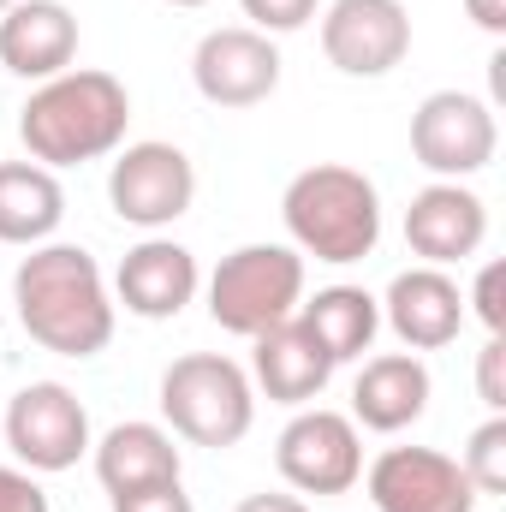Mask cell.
I'll return each instance as SVG.
<instances>
[{
  "mask_svg": "<svg viewBox=\"0 0 506 512\" xmlns=\"http://www.w3.org/2000/svg\"><path fill=\"white\" fill-rule=\"evenodd\" d=\"M12 304L18 328L54 352V358H96L114 340V292L84 245H30V256L12 274Z\"/></svg>",
  "mask_w": 506,
  "mask_h": 512,
  "instance_id": "cell-1",
  "label": "cell"
},
{
  "mask_svg": "<svg viewBox=\"0 0 506 512\" xmlns=\"http://www.w3.org/2000/svg\"><path fill=\"white\" fill-rule=\"evenodd\" d=\"M131 126V96L114 72L96 66H66L60 78L36 84L30 102L18 108V137L30 161L42 167H84L102 161L126 143Z\"/></svg>",
  "mask_w": 506,
  "mask_h": 512,
  "instance_id": "cell-2",
  "label": "cell"
},
{
  "mask_svg": "<svg viewBox=\"0 0 506 512\" xmlns=\"http://www.w3.org/2000/svg\"><path fill=\"white\" fill-rule=\"evenodd\" d=\"M280 221H286L298 256L346 268V262H364L381 245V191L358 167L316 161L286 185Z\"/></svg>",
  "mask_w": 506,
  "mask_h": 512,
  "instance_id": "cell-3",
  "label": "cell"
},
{
  "mask_svg": "<svg viewBox=\"0 0 506 512\" xmlns=\"http://www.w3.org/2000/svg\"><path fill=\"white\" fill-rule=\"evenodd\" d=\"M161 417L191 447H239L256 423L251 376L221 352H185L161 370Z\"/></svg>",
  "mask_w": 506,
  "mask_h": 512,
  "instance_id": "cell-4",
  "label": "cell"
},
{
  "mask_svg": "<svg viewBox=\"0 0 506 512\" xmlns=\"http://www.w3.org/2000/svg\"><path fill=\"white\" fill-rule=\"evenodd\" d=\"M304 304V256L292 245H239L209 274V316L221 334L256 340Z\"/></svg>",
  "mask_w": 506,
  "mask_h": 512,
  "instance_id": "cell-5",
  "label": "cell"
},
{
  "mask_svg": "<svg viewBox=\"0 0 506 512\" xmlns=\"http://www.w3.org/2000/svg\"><path fill=\"white\" fill-rule=\"evenodd\" d=\"M108 203L126 227H143V233H161L173 227L179 215H191L197 203V167L185 149L173 143H120L114 149V167H108Z\"/></svg>",
  "mask_w": 506,
  "mask_h": 512,
  "instance_id": "cell-6",
  "label": "cell"
},
{
  "mask_svg": "<svg viewBox=\"0 0 506 512\" xmlns=\"http://www.w3.org/2000/svg\"><path fill=\"white\" fill-rule=\"evenodd\" d=\"M6 447L24 471L54 477L72 471L96 441H90V411L66 382H30L6 405Z\"/></svg>",
  "mask_w": 506,
  "mask_h": 512,
  "instance_id": "cell-7",
  "label": "cell"
},
{
  "mask_svg": "<svg viewBox=\"0 0 506 512\" xmlns=\"http://www.w3.org/2000/svg\"><path fill=\"white\" fill-rule=\"evenodd\" d=\"M495 149H501L495 108L471 90H435L411 114V155L435 179H471L495 161Z\"/></svg>",
  "mask_w": 506,
  "mask_h": 512,
  "instance_id": "cell-8",
  "label": "cell"
},
{
  "mask_svg": "<svg viewBox=\"0 0 506 512\" xmlns=\"http://www.w3.org/2000/svg\"><path fill=\"white\" fill-rule=\"evenodd\" d=\"M274 465L298 495H346L364 477L358 423L328 405H298V417L274 441Z\"/></svg>",
  "mask_w": 506,
  "mask_h": 512,
  "instance_id": "cell-9",
  "label": "cell"
},
{
  "mask_svg": "<svg viewBox=\"0 0 506 512\" xmlns=\"http://www.w3.org/2000/svg\"><path fill=\"white\" fill-rule=\"evenodd\" d=\"M191 84L215 108H256L280 90V48L251 24H221L191 54Z\"/></svg>",
  "mask_w": 506,
  "mask_h": 512,
  "instance_id": "cell-10",
  "label": "cell"
},
{
  "mask_svg": "<svg viewBox=\"0 0 506 512\" xmlns=\"http://www.w3.org/2000/svg\"><path fill=\"white\" fill-rule=\"evenodd\" d=\"M322 54L346 78H387L411 54V12L399 0H334L322 12Z\"/></svg>",
  "mask_w": 506,
  "mask_h": 512,
  "instance_id": "cell-11",
  "label": "cell"
},
{
  "mask_svg": "<svg viewBox=\"0 0 506 512\" xmlns=\"http://www.w3.org/2000/svg\"><path fill=\"white\" fill-rule=\"evenodd\" d=\"M376 512H477V489L459 459L435 447H387L364 471Z\"/></svg>",
  "mask_w": 506,
  "mask_h": 512,
  "instance_id": "cell-12",
  "label": "cell"
},
{
  "mask_svg": "<svg viewBox=\"0 0 506 512\" xmlns=\"http://www.w3.org/2000/svg\"><path fill=\"white\" fill-rule=\"evenodd\" d=\"M483 239H489V203L465 179H435L405 209V245H411V256H423L429 268L471 262L483 251Z\"/></svg>",
  "mask_w": 506,
  "mask_h": 512,
  "instance_id": "cell-13",
  "label": "cell"
},
{
  "mask_svg": "<svg viewBox=\"0 0 506 512\" xmlns=\"http://www.w3.org/2000/svg\"><path fill=\"white\" fill-rule=\"evenodd\" d=\"M376 304H381V322L399 334L405 352H441L465 328V292H459V280L447 268H429V262L393 274L387 298H376Z\"/></svg>",
  "mask_w": 506,
  "mask_h": 512,
  "instance_id": "cell-14",
  "label": "cell"
},
{
  "mask_svg": "<svg viewBox=\"0 0 506 512\" xmlns=\"http://www.w3.org/2000/svg\"><path fill=\"white\" fill-rule=\"evenodd\" d=\"M203 286V268L197 256L185 251L179 239H143L131 245L120 274H114V298L126 304V316H143V322H173Z\"/></svg>",
  "mask_w": 506,
  "mask_h": 512,
  "instance_id": "cell-15",
  "label": "cell"
},
{
  "mask_svg": "<svg viewBox=\"0 0 506 512\" xmlns=\"http://www.w3.org/2000/svg\"><path fill=\"white\" fill-rule=\"evenodd\" d=\"M78 60V18L66 0H18L0 12V66L12 78L48 84Z\"/></svg>",
  "mask_w": 506,
  "mask_h": 512,
  "instance_id": "cell-16",
  "label": "cell"
},
{
  "mask_svg": "<svg viewBox=\"0 0 506 512\" xmlns=\"http://www.w3.org/2000/svg\"><path fill=\"white\" fill-rule=\"evenodd\" d=\"M251 387H262L274 405H310V399H322V387L334 382V358L316 346V334L298 322V316H286V322H274L268 334H256L251 340Z\"/></svg>",
  "mask_w": 506,
  "mask_h": 512,
  "instance_id": "cell-17",
  "label": "cell"
},
{
  "mask_svg": "<svg viewBox=\"0 0 506 512\" xmlns=\"http://www.w3.org/2000/svg\"><path fill=\"white\" fill-rule=\"evenodd\" d=\"M429 393H435V382H429V364L417 352L364 358V370L352 382V423H364L376 435H399L429 411Z\"/></svg>",
  "mask_w": 506,
  "mask_h": 512,
  "instance_id": "cell-18",
  "label": "cell"
},
{
  "mask_svg": "<svg viewBox=\"0 0 506 512\" xmlns=\"http://www.w3.org/2000/svg\"><path fill=\"white\" fill-rule=\"evenodd\" d=\"M96 477L108 495H131V489H149V483H179L185 459L173 447V429L161 423H114L96 447Z\"/></svg>",
  "mask_w": 506,
  "mask_h": 512,
  "instance_id": "cell-19",
  "label": "cell"
},
{
  "mask_svg": "<svg viewBox=\"0 0 506 512\" xmlns=\"http://www.w3.org/2000/svg\"><path fill=\"white\" fill-rule=\"evenodd\" d=\"M66 221V191L42 161H0V245H48Z\"/></svg>",
  "mask_w": 506,
  "mask_h": 512,
  "instance_id": "cell-20",
  "label": "cell"
},
{
  "mask_svg": "<svg viewBox=\"0 0 506 512\" xmlns=\"http://www.w3.org/2000/svg\"><path fill=\"white\" fill-rule=\"evenodd\" d=\"M298 322L316 334V346L334 358V364H352L376 346L381 334V304L364 286H322L316 298L298 304Z\"/></svg>",
  "mask_w": 506,
  "mask_h": 512,
  "instance_id": "cell-21",
  "label": "cell"
},
{
  "mask_svg": "<svg viewBox=\"0 0 506 512\" xmlns=\"http://www.w3.org/2000/svg\"><path fill=\"white\" fill-rule=\"evenodd\" d=\"M459 465H465V477H471L477 495H506V417L501 411L471 435V447H465Z\"/></svg>",
  "mask_w": 506,
  "mask_h": 512,
  "instance_id": "cell-22",
  "label": "cell"
},
{
  "mask_svg": "<svg viewBox=\"0 0 506 512\" xmlns=\"http://www.w3.org/2000/svg\"><path fill=\"white\" fill-rule=\"evenodd\" d=\"M239 6H245L251 30H262V36H292L322 12V0H239Z\"/></svg>",
  "mask_w": 506,
  "mask_h": 512,
  "instance_id": "cell-23",
  "label": "cell"
},
{
  "mask_svg": "<svg viewBox=\"0 0 506 512\" xmlns=\"http://www.w3.org/2000/svg\"><path fill=\"white\" fill-rule=\"evenodd\" d=\"M477 393L489 411H506V340L489 334V346L477 352Z\"/></svg>",
  "mask_w": 506,
  "mask_h": 512,
  "instance_id": "cell-24",
  "label": "cell"
},
{
  "mask_svg": "<svg viewBox=\"0 0 506 512\" xmlns=\"http://www.w3.org/2000/svg\"><path fill=\"white\" fill-rule=\"evenodd\" d=\"M114 512H197L185 483H149V489H131V495H114Z\"/></svg>",
  "mask_w": 506,
  "mask_h": 512,
  "instance_id": "cell-25",
  "label": "cell"
},
{
  "mask_svg": "<svg viewBox=\"0 0 506 512\" xmlns=\"http://www.w3.org/2000/svg\"><path fill=\"white\" fill-rule=\"evenodd\" d=\"M0 512H48V495H42L36 471L0 465Z\"/></svg>",
  "mask_w": 506,
  "mask_h": 512,
  "instance_id": "cell-26",
  "label": "cell"
},
{
  "mask_svg": "<svg viewBox=\"0 0 506 512\" xmlns=\"http://www.w3.org/2000/svg\"><path fill=\"white\" fill-rule=\"evenodd\" d=\"M465 304H477L483 328H489V334H501V328H506V304H501V262H483V274H477V292H471Z\"/></svg>",
  "mask_w": 506,
  "mask_h": 512,
  "instance_id": "cell-27",
  "label": "cell"
},
{
  "mask_svg": "<svg viewBox=\"0 0 506 512\" xmlns=\"http://www.w3.org/2000/svg\"><path fill=\"white\" fill-rule=\"evenodd\" d=\"M465 12L477 18V30H489V36H506V0H465Z\"/></svg>",
  "mask_w": 506,
  "mask_h": 512,
  "instance_id": "cell-28",
  "label": "cell"
},
{
  "mask_svg": "<svg viewBox=\"0 0 506 512\" xmlns=\"http://www.w3.org/2000/svg\"><path fill=\"white\" fill-rule=\"evenodd\" d=\"M233 512H310L298 495H245Z\"/></svg>",
  "mask_w": 506,
  "mask_h": 512,
  "instance_id": "cell-29",
  "label": "cell"
},
{
  "mask_svg": "<svg viewBox=\"0 0 506 512\" xmlns=\"http://www.w3.org/2000/svg\"><path fill=\"white\" fill-rule=\"evenodd\" d=\"M167 6H209V0H167Z\"/></svg>",
  "mask_w": 506,
  "mask_h": 512,
  "instance_id": "cell-30",
  "label": "cell"
},
{
  "mask_svg": "<svg viewBox=\"0 0 506 512\" xmlns=\"http://www.w3.org/2000/svg\"><path fill=\"white\" fill-rule=\"evenodd\" d=\"M6 6H18V0H0V12H6Z\"/></svg>",
  "mask_w": 506,
  "mask_h": 512,
  "instance_id": "cell-31",
  "label": "cell"
}]
</instances>
